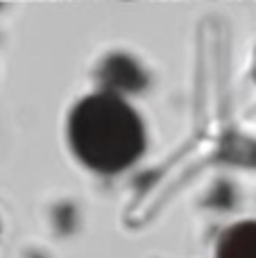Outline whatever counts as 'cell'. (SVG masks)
<instances>
[{"label":"cell","instance_id":"cell-2","mask_svg":"<svg viewBox=\"0 0 256 258\" xmlns=\"http://www.w3.org/2000/svg\"><path fill=\"white\" fill-rule=\"evenodd\" d=\"M216 258H256V220H245L220 236Z\"/></svg>","mask_w":256,"mask_h":258},{"label":"cell","instance_id":"cell-1","mask_svg":"<svg viewBox=\"0 0 256 258\" xmlns=\"http://www.w3.org/2000/svg\"><path fill=\"white\" fill-rule=\"evenodd\" d=\"M68 143L75 156L100 174L132 168L145 152L141 116L116 93H93L73 107Z\"/></svg>","mask_w":256,"mask_h":258}]
</instances>
